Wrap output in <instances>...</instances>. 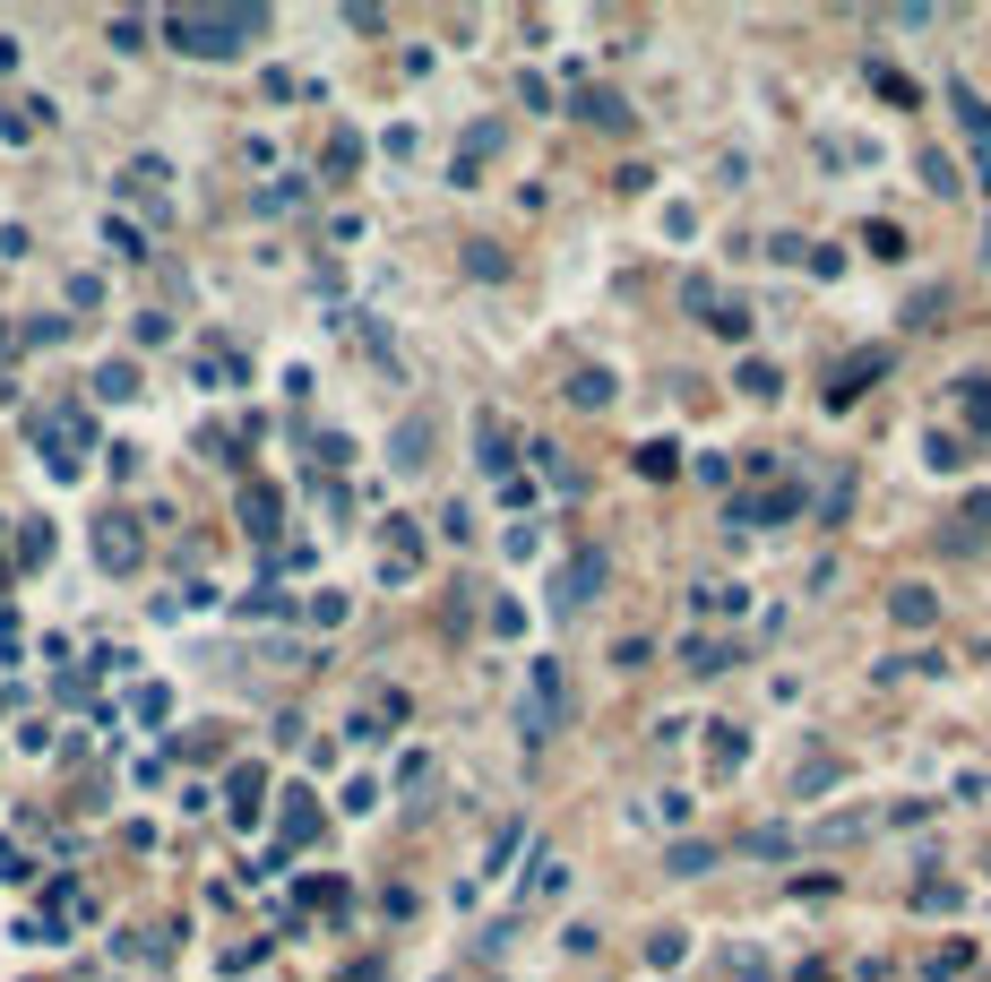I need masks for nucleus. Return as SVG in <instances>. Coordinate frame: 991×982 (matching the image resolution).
Segmentation results:
<instances>
[{
    "mask_svg": "<svg viewBox=\"0 0 991 982\" xmlns=\"http://www.w3.org/2000/svg\"><path fill=\"white\" fill-rule=\"evenodd\" d=\"M250 17H173V35H190V52H234L225 35H242Z\"/></svg>",
    "mask_w": 991,
    "mask_h": 982,
    "instance_id": "1",
    "label": "nucleus"
}]
</instances>
